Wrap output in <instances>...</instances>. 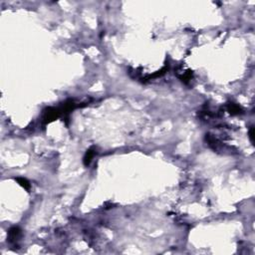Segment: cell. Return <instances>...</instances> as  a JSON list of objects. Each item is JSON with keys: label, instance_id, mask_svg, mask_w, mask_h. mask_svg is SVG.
Wrapping results in <instances>:
<instances>
[{"label": "cell", "instance_id": "obj_3", "mask_svg": "<svg viewBox=\"0 0 255 255\" xmlns=\"http://www.w3.org/2000/svg\"><path fill=\"white\" fill-rule=\"evenodd\" d=\"M94 156H95V152H94V150H93L92 149L89 150L88 152H87V153H86L85 157H84V164H85V166H89L90 163H91L92 159L94 157Z\"/></svg>", "mask_w": 255, "mask_h": 255}, {"label": "cell", "instance_id": "obj_4", "mask_svg": "<svg viewBox=\"0 0 255 255\" xmlns=\"http://www.w3.org/2000/svg\"><path fill=\"white\" fill-rule=\"evenodd\" d=\"M17 181H18V182H19V184H21L23 186L24 188H26V189H29V188H30V184H29V182H28L26 179L25 178H17Z\"/></svg>", "mask_w": 255, "mask_h": 255}, {"label": "cell", "instance_id": "obj_1", "mask_svg": "<svg viewBox=\"0 0 255 255\" xmlns=\"http://www.w3.org/2000/svg\"><path fill=\"white\" fill-rule=\"evenodd\" d=\"M9 241L10 242H16L19 239L21 235V231L18 227H13L9 230Z\"/></svg>", "mask_w": 255, "mask_h": 255}, {"label": "cell", "instance_id": "obj_5", "mask_svg": "<svg viewBox=\"0 0 255 255\" xmlns=\"http://www.w3.org/2000/svg\"><path fill=\"white\" fill-rule=\"evenodd\" d=\"M254 135V129L253 128H251L250 129V131H249V136H250V140H251V142L253 143V136Z\"/></svg>", "mask_w": 255, "mask_h": 255}, {"label": "cell", "instance_id": "obj_2", "mask_svg": "<svg viewBox=\"0 0 255 255\" xmlns=\"http://www.w3.org/2000/svg\"><path fill=\"white\" fill-rule=\"evenodd\" d=\"M227 110L228 112L232 114V115H239V114H242V110L241 108H240L238 105H236V104H233V103H229L227 105Z\"/></svg>", "mask_w": 255, "mask_h": 255}]
</instances>
